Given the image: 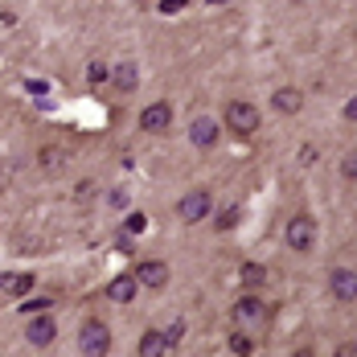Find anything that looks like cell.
<instances>
[{
	"label": "cell",
	"instance_id": "1",
	"mask_svg": "<svg viewBox=\"0 0 357 357\" xmlns=\"http://www.w3.org/2000/svg\"><path fill=\"white\" fill-rule=\"evenodd\" d=\"M234 328H247V333H259V328H267V321H271V308L259 300V296H247V300H238L234 304Z\"/></svg>",
	"mask_w": 357,
	"mask_h": 357
},
{
	"label": "cell",
	"instance_id": "2",
	"mask_svg": "<svg viewBox=\"0 0 357 357\" xmlns=\"http://www.w3.org/2000/svg\"><path fill=\"white\" fill-rule=\"evenodd\" d=\"M226 128H230L234 136H255V132H259V107H250L243 99L226 103Z\"/></svg>",
	"mask_w": 357,
	"mask_h": 357
},
{
	"label": "cell",
	"instance_id": "3",
	"mask_svg": "<svg viewBox=\"0 0 357 357\" xmlns=\"http://www.w3.org/2000/svg\"><path fill=\"white\" fill-rule=\"evenodd\" d=\"M78 349L82 354H107L111 349V328L103 321H82V328H78Z\"/></svg>",
	"mask_w": 357,
	"mask_h": 357
},
{
	"label": "cell",
	"instance_id": "4",
	"mask_svg": "<svg viewBox=\"0 0 357 357\" xmlns=\"http://www.w3.org/2000/svg\"><path fill=\"white\" fill-rule=\"evenodd\" d=\"M312 243H317V222H312L308 214H296L291 222H287V247L300 250V255H308Z\"/></svg>",
	"mask_w": 357,
	"mask_h": 357
},
{
	"label": "cell",
	"instance_id": "5",
	"mask_svg": "<svg viewBox=\"0 0 357 357\" xmlns=\"http://www.w3.org/2000/svg\"><path fill=\"white\" fill-rule=\"evenodd\" d=\"M177 214H181V222H202V218L210 214V193H206V189L185 193L181 206H177Z\"/></svg>",
	"mask_w": 357,
	"mask_h": 357
},
{
	"label": "cell",
	"instance_id": "6",
	"mask_svg": "<svg viewBox=\"0 0 357 357\" xmlns=\"http://www.w3.org/2000/svg\"><path fill=\"white\" fill-rule=\"evenodd\" d=\"M328 287H333V296H337L341 304H357V271L337 267V271L328 275Z\"/></svg>",
	"mask_w": 357,
	"mask_h": 357
},
{
	"label": "cell",
	"instance_id": "7",
	"mask_svg": "<svg viewBox=\"0 0 357 357\" xmlns=\"http://www.w3.org/2000/svg\"><path fill=\"white\" fill-rule=\"evenodd\" d=\"M169 123H173V107L169 103H148L144 107V115H140V128L144 132H169Z\"/></svg>",
	"mask_w": 357,
	"mask_h": 357
},
{
	"label": "cell",
	"instance_id": "8",
	"mask_svg": "<svg viewBox=\"0 0 357 357\" xmlns=\"http://www.w3.org/2000/svg\"><path fill=\"white\" fill-rule=\"evenodd\" d=\"M25 337H29V345L45 349V345H54L58 324H54V317H33V321H29V328H25Z\"/></svg>",
	"mask_w": 357,
	"mask_h": 357
},
{
	"label": "cell",
	"instance_id": "9",
	"mask_svg": "<svg viewBox=\"0 0 357 357\" xmlns=\"http://www.w3.org/2000/svg\"><path fill=\"white\" fill-rule=\"evenodd\" d=\"M132 275L140 280V287H165V284H169V267H165L160 259H148V263H140Z\"/></svg>",
	"mask_w": 357,
	"mask_h": 357
},
{
	"label": "cell",
	"instance_id": "10",
	"mask_svg": "<svg viewBox=\"0 0 357 357\" xmlns=\"http://www.w3.org/2000/svg\"><path fill=\"white\" fill-rule=\"evenodd\" d=\"M136 291H140V280H136V275H115V280L107 284V300H115V304H132Z\"/></svg>",
	"mask_w": 357,
	"mask_h": 357
},
{
	"label": "cell",
	"instance_id": "11",
	"mask_svg": "<svg viewBox=\"0 0 357 357\" xmlns=\"http://www.w3.org/2000/svg\"><path fill=\"white\" fill-rule=\"evenodd\" d=\"M271 107L280 111V115H296V111L304 107V95H300L296 86H280V91L271 95Z\"/></svg>",
	"mask_w": 357,
	"mask_h": 357
},
{
	"label": "cell",
	"instance_id": "12",
	"mask_svg": "<svg viewBox=\"0 0 357 357\" xmlns=\"http://www.w3.org/2000/svg\"><path fill=\"white\" fill-rule=\"evenodd\" d=\"M33 275H25V271H0V287L4 291H13V296H29L33 291Z\"/></svg>",
	"mask_w": 357,
	"mask_h": 357
},
{
	"label": "cell",
	"instance_id": "13",
	"mask_svg": "<svg viewBox=\"0 0 357 357\" xmlns=\"http://www.w3.org/2000/svg\"><path fill=\"white\" fill-rule=\"evenodd\" d=\"M189 140L197 144V148H214V144H218V123H214V119H193Z\"/></svg>",
	"mask_w": 357,
	"mask_h": 357
},
{
	"label": "cell",
	"instance_id": "14",
	"mask_svg": "<svg viewBox=\"0 0 357 357\" xmlns=\"http://www.w3.org/2000/svg\"><path fill=\"white\" fill-rule=\"evenodd\" d=\"M169 345H173V341H169L165 333H144L140 337V357H160Z\"/></svg>",
	"mask_w": 357,
	"mask_h": 357
},
{
	"label": "cell",
	"instance_id": "15",
	"mask_svg": "<svg viewBox=\"0 0 357 357\" xmlns=\"http://www.w3.org/2000/svg\"><path fill=\"white\" fill-rule=\"evenodd\" d=\"M230 354H238V357L255 354V337H250L247 328H234V333H230Z\"/></svg>",
	"mask_w": 357,
	"mask_h": 357
},
{
	"label": "cell",
	"instance_id": "16",
	"mask_svg": "<svg viewBox=\"0 0 357 357\" xmlns=\"http://www.w3.org/2000/svg\"><path fill=\"white\" fill-rule=\"evenodd\" d=\"M238 275H243V284H247V287H263V284H267V271H263L259 263H243V271H238Z\"/></svg>",
	"mask_w": 357,
	"mask_h": 357
},
{
	"label": "cell",
	"instance_id": "17",
	"mask_svg": "<svg viewBox=\"0 0 357 357\" xmlns=\"http://www.w3.org/2000/svg\"><path fill=\"white\" fill-rule=\"evenodd\" d=\"M111 82H115L119 91H136V66H115Z\"/></svg>",
	"mask_w": 357,
	"mask_h": 357
},
{
	"label": "cell",
	"instance_id": "18",
	"mask_svg": "<svg viewBox=\"0 0 357 357\" xmlns=\"http://www.w3.org/2000/svg\"><path fill=\"white\" fill-rule=\"evenodd\" d=\"M238 214H243L238 206H234V210H222V214H218V230H222V234H226V230H234V226H238Z\"/></svg>",
	"mask_w": 357,
	"mask_h": 357
},
{
	"label": "cell",
	"instance_id": "19",
	"mask_svg": "<svg viewBox=\"0 0 357 357\" xmlns=\"http://www.w3.org/2000/svg\"><path fill=\"white\" fill-rule=\"evenodd\" d=\"M341 177H345V181H357V152H349V156L341 160Z\"/></svg>",
	"mask_w": 357,
	"mask_h": 357
},
{
	"label": "cell",
	"instance_id": "20",
	"mask_svg": "<svg viewBox=\"0 0 357 357\" xmlns=\"http://www.w3.org/2000/svg\"><path fill=\"white\" fill-rule=\"evenodd\" d=\"M86 82H107V66L103 62H91L86 66Z\"/></svg>",
	"mask_w": 357,
	"mask_h": 357
},
{
	"label": "cell",
	"instance_id": "21",
	"mask_svg": "<svg viewBox=\"0 0 357 357\" xmlns=\"http://www.w3.org/2000/svg\"><path fill=\"white\" fill-rule=\"evenodd\" d=\"M185 4H189V0H156V8H160L165 17H173V13H181Z\"/></svg>",
	"mask_w": 357,
	"mask_h": 357
},
{
	"label": "cell",
	"instance_id": "22",
	"mask_svg": "<svg viewBox=\"0 0 357 357\" xmlns=\"http://www.w3.org/2000/svg\"><path fill=\"white\" fill-rule=\"evenodd\" d=\"M41 165H45V169H58V165H62L58 148H45V152H41Z\"/></svg>",
	"mask_w": 357,
	"mask_h": 357
},
{
	"label": "cell",
	"instance_id": "23",
	"mask_svg": "<svg viewBox=\"0 0 357 357\" xmlns=\"http://www.w3.org/2000/svg\"><path fill=\"white\" fill-rule=\"evenodd\" d=\"M345 119H349V123H357V95L345 103Z\"/></svg>",
	"mask_w": 357,
	"mask_h": 357
},
{
	"label": "cell",
	"instance_id": "24",
	"mask_svg": "<svg viewBox=\"0 0 357 357\" xmlns=\"http://www.w3.org/2000/svg\"><path fill=\"white\" fill-rule=\"evenodd\" d=\"M50 308V300H33V304H25V312H45Z\"/></svg>",
	"mask_w": 357,
	"mask_h": 357
},
{
	"label": "cell",
	"instance_id": "25",
	"mask_svg": "<svg viewBox=\"0 0 357 357\" xmlns=\"http://www.w3.org/2000/svg\"><path fill=\"white\" fill-rule=\"evenodd\" d=\"M341 354H357V341H354V345H345V349H341Z\"/></svg>",
	"mask_w": 357,
	"mask_h": 357
},
{
	"label": "cell",
	"instance_id": "26",
	"mask_svg": "<svg viewBox=\"0 0 357 357\" xmlns=\"http://www.w3.org/2000/svg\"><path fill=\"white\" fill-rule=\"evenodd\" d=\"M140 4H156V0H140Z\"/></svg>",
	"mask_w": 357,
	"mask_h": 357
}]
</instances>
